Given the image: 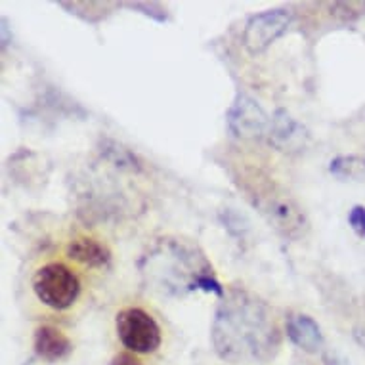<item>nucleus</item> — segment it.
Here are the masks:
<instances>
[{"label":"nucleus","mask_w":365,"mask_h":365,"mask_svg":"<svg viewBox=\"0 0 365 365\" xmlns=\"http://www.w3.org/2000/svg\"><path fill=\"white\" fill-rule=\"evenodd\" d=\"M117 335L134 354H151L161 346V327L151 314L142 308H125L117 314Z\"/></svg>","instance_id":"4"},{"label":"nucleus","mask_w":365,"mask_h":365,"mask_svg":"<svg viewBox=\"0 0 365 365\" xmlns=\"http://www.w3.org/2000/svg\"><path fill=\"white\" fill-rule=\"evenodd\" d=\"M210 341L218 358L241 364L274 358L282 336L269 306L257 294L235 287L216 310Z\"/></svg>","instance_id":"1"},{"label":"nucleus","mask_w":365,"mask_h":365,"mask_svg":"<svg viewBox=\"0 0 365 365\" xmlns=\"http://www.w3.org/2000/svg\"><path fill=\"white\" fill-rule=\"evenodd\" d=\"M255 203L260 207L262 215L269 220V224L276 227L277 232H282L285 237H300L306 230V218L302 210L285 195H260Z\"/></svg>","instance_id":"7"},{"label":"nucleus","mask_w":365,"mask_h":365,"mask_svg":"<svg viewBox=\"0 0 365 365\" xmlns=\"http://www.w3.org/2000/svg\"><path fill=\"white\" fill-rule=\"evenodd\" d=\"M291 19L293 16L285 8H276L252 16L243 31V46L251 54H260L287 31Z\"/></svg>","instance_id":"5"},{"label":"nucleus","mask_w":365,"mask_h":365,"mask_svg":"<svg viewBox=\"0 0 365 365\" xmlns=\"http://www.w3.org/2000/svg\"><path fill=\"white\" fill-rule=\"evenodd\" d=\"M102 153L108 161L113 163L115 167L128 168V170H138L140 168V163L136 159V155L130 150H126L120 144L113 142V140H106L103 142Z\"/></svg>","instance_id":"13"},{"label":"nucleus","mask_w":365,"mask_h":365,"mask_svg":"<svg viewBox=\"0 0 365 365\" xmlns=\"http://www.w3.org/2000/svg\"><path fill=\"white\" fill-rule=\"evenodd\" d=\"M227 128L234 132L237 138H260L269 132L272 119L260 108L257 100L247 94H237L234 103L230 106L226 113Z\"/></svg>","instance_id":"6"},{"label":"nucleus","mask_w":365,"mask_h":365,"mask_svg":"<svg viewBox=\"0 0 365 365\" xmlns=\"http://www.w3.org/2000/svg\"><path fill=\"white\" fill-rule=\"evenodd\" d=\"M348 224L359 237H365V207L364 205H356L352 210L348 212Z\"/></svg>","instance_id":"14"},{"label":"nucleus","mask_w":365,"mask_h":365,"mask_svg":"<svg viewBox=\"0 0 365 365\" xmlns=\"http://www.w3.org/2000/svg\"><path fill=\"white\" fill-rule=\"evenodd\" d=\"M33 291L42 304L52 310H67L81 294V283L71 269L60 262H50L36 269Z\"/></svg>","instance_id":"3"},{"label":"nucleus","mask_w":365,"mask_h":365,"mask_svg":"<svg viewBox=\"0 0 365 365\" xmlns=\"http://www.w3.org/2000/svg\"><path fill=\"white\" fill-rule=\"evenodd\" d=\"M35 354L46 361H60L73 352L71 339L54 325H41L35 333Z\"/></svg>","instance_id":"10"},{"label":"nucleus","mask_w":365,"mask_h":365,"mask_svg":"<svg viewBox=\"0 0 365 365\" xmlns=\"http://www.w3.org/2000/svg\"><path fill=\"white\" fill-rule=\"evenodd\" d=\"M111 365H144L134 352H120L111 359Z\"/></svg>","instance_id":"15"},{"label":"nucleus","mask_w":365,"mask_h":365,"mask_svg":"<svg viewBox=\"0 0 365 365\" xmlns=\"http://www.w3.org/2000/svg\"><path fill=\"white\" fill-rule=\"evenodd\" d=\"M269 144L276 145L279 151H302L310 142V132L306 130L304 125L293 119L285 109H277L272 117L269 125Z\"/></svg>","instance_id":"8"},{"label":"nucleus","mask_w":365,"mask_h":365,"mask_svg":"<svg viewBox=\"0 0 365 365\" xmlns=\"http://www.w3.org/2000/svg\"><path fill=\"white\" fill-rule=\"evenodd\" d=\"M289 341L308 354H316L324 348V333L314 317L306 314H289L285 322Z\"/></svg>","instance_id":"9"},{"label":"nucleus","mask_w":365,"mask_h":365,"mask_svg":"<svg viewBox=\"0 0 365 365\" xmlns=\"http://www.w3.org/2000/svg\"><path fill=\"white\" fill-rule=\"evenodd\" d=\"M140 269L151 289L168 297H182L192 291L212 293L218 299L226 297L207 257L190 241L176 237L159 240L142 258Z\"/></svg>","instance_id":"2"},{"label":"nucleus","mask_w":365,"mask_h":365,"mask_svg":"<svg viewBox=\"0 0 365 365\" xmlns=\"http://www.w3.org/2000/svg\"><path fill=\"white\" fill-rule=\"evenodd\" d=\"M67 257L90 268H103L111 262V252L92 237H77L67 245Z\"/></svg>","instance_id":"11"},{"label":"nucleus","mask_w":365,"mask_h":365,"mask_svg":"<svg viewBox=\"0 0 365 365\" xmlns=\"http://www.w3.org/2000/svg\"><path fill=\"white\" fill-rule=\"evenodd\" d=\"M329 173L341 180L365 184V159L358 155H339L329 163Z\"/></svg>","instance_id":"12"}]
</instances>
